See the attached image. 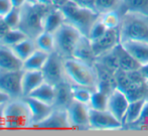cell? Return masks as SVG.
Wrapping results in <instances>:
<instances>
[{
  "label": "cell",
  "mask_w": 148,
  "mask_h": 136,
  "mask_svg": "<svg viewBox=\"0 0 148 136\" xmlns=\"http://www.w3.org/2000/svg\"><path fill=\"white\" fill-rule=\"evenodd\" d=\"M13 8L10 0H0V17H4Z\"/></svg>",
  "instance_id": "e575fe53"
},
{
  "label": "cell",
  "mask_w": 148,
  "mask_h": 136,
  "mask_svg": "<svg viewBox=\"0 0 148 136\" xmlns=\"http://www.w3.org/2000/svg\"><path fill=\"white\" fill-rule=\"evenodd\" d=\"M75 1L77 4L83 6V7L90 8V9L96 10L95 8V0H73Z\"/></svg>",
  "instance_id": "d590c367"
},
{
  "label": "cell",
  "mask_w": 148,
  "mask_h": 136,
  "mask_svg": "<svg viewBox=\"0 0 148 136\" xmlns=\"http://www.w3.org/2000/svg\"><path fill=\"white\" fill-rule=\"evenodd\" d=\"M83 36L84 34L78 28L64 22L55 32L56 52L64 58H72L77 45Z\"/></svg>",
  "instance_id": "8992f818"
},
{
  "label": "cell",
  "mask_w": 148,
  "mask_h": 136,
  "mask_svg": "<svg viewBox=\"0 0 148 136\" xmlns=\"http://www.w3.org/2000/svg\"><path fill=\"white\" fill-rule=\"evenodd\" d=\"M66 79L72 85L97 90L99 87V73L95 65L85 63L75 58H64Z\"/></svg>",
  "instance_id": "6da1fadb"
},
{
  "label": "cell",
  "mask_w": 148,
  "mask_h": 136,
  "mask_svg": "<svg viewBox=\"0 0 148 136\" xmlns=\"http://www.w3.org/2000/svg\"><path fill=\"white\" fill-rule=\"evenodd\" d=\"M107 30H108L107 27L103 24V22L101 21L100 16H99V18L96 20L95 23L92 25L87 37H88L91 41H97V39H99L101 36H103V35L107 32Z\"/></svg>",
  "instance_id": "836d02e7"
},
{
  "label": "cell",
  "mask_w": 148,
  "mask_h": 136,
  "mask_svg": "<svg viewBox=\"0 0 148 136\" xmlns=\"http://www.w3.org/2000/svg\"><path fill=\"white\" fill-rule=\"evenodd\" d=\"M25 102L27 103L28 107L30 110L31 114V120H32V127H34L36 124L45 120L47 116L51 113L53 110V106L49 105L47 103L39 101L37 99H34L32 97H23Z\"/></svg>",
  "instance_id": "5bb4252c"
},
{
  "label": "cell",
  "mask_w": 148,
  "mask_h": 136,
  "mask_svg": "<svg viewBox=\"0 0 148 136\" xmlns=\"http://www.w3.org/2000/svg\"><path fill=\"white\" fill-rule=\"evenodd\" d=\"M23 62L10 47L0 43V71H22Z\"/></svg>",
  "instance_id": "9a60e30c"
},
{
  "label": "cell",
  "mask_w": 148,
  "mask_h": 136,
  "mask_svg": "<svg viewBox=\"0 0 148 136\" xmlns=\"http://www.w3.org/2000/svg\"><path fill=\"white\" fill-rule=\"evenodd\" d=\"M72 58H78V60H83V62L88 63V64L91 65L96 64L97 58H96L95 53L93 51L92 43L86 35H84L81 38V41H79L76 49H75L74 54H73Z\"/></svg>",
  "instance_id": "ffe728a7"
},
{
  "label": "cell",
  "mask_w": 148,
  "mask_h": 136,
  "mask_svg": "<svg viewBox=\"0 0 148 136\" xmlns=\"http://www.w3.org/2000/svg\"><path fill=\"white\" fill-rule=\"evenodd\" d=\"M124 0H95V8L98 13L118 10L121 12Z\"/></svg>",
  "instance_id": "f546056e"
},
{
  "label": "cell",
  "mask_w": 148,
  "mask_h": 136,
  "mask_svg": "<svg viewBox=\"0 0 148 136\" xmlns=\"http://www.w3.org/2000/svg\"><path fill=\"white\" fill-rule=\"evenodd\" d=\"M28 96L34 98V99L39 100V101L43 102V103H47L49 105L53 106L55 97H56V86L51 85V84L45 81L34 91L31 92Z\"/></svg>",
  "instance_id": "7402d4cb"
},
{
  "label": "cell",
  "mask_w": 148,
  "mask_h": 136,
  "mask_svg": "<svg viewBox=\"0 0 148 136\" xmlns=\"http://www.w3.org/2000/svg\"><path fill=\"white\" fill-rule=\"evenodd\" d=\"M10 29V27L6 24V22L4 21L3 17H0V41H2L5 34L8 32V30Z\"/></svg>",
  "instance_id": "8d00e7d4"
},
{
  "label": "cell",
  "mask_w": 148,
  "mask_h": 136,
  "mask_svg": "<svg viewBox=\"0 0 148 136\" xmlns=\"http://www.w3.org/2000/svg\"><path fill=\"white\" fill-rule=\"evenodd\" d=\"M130 102L131 101L127 94L117 86L109 94L107 110L110 111L114 116L117 117L119 120L123 122Z\"/></svg>",
  "instance_id": "8fae6325"
},
{
  "label": "cell",
  "mask_w": 148,
  "mask_h": 136,
  "mask_svg": "<svg viewBox=\"0 0 148 136\" xmlns=\"http://www.w3.org/2000/svg\"><path fill=\"white\" fill-rule=\"evenodd\" d=\"M11 1V4L13 7L15 8H21L24 4L27 2V0H10Z\"/></svg>",
  "instance_id": "60d3db41"
},
{
  "label": "cell",
  "mask_w": 148,
  "mask_h": 136,
  "mask_svg": "<svg viewBox=\"0 0 148 136\" xmlns=\"http://www.w3.org/2000/svg\"><path fill=\"white\" fill-rule=\"evenodd\" d=\"M74 101L73 99V85L68 80L56 86V97L53 107L66 109L68 106Z\"/></svg>",
  "instance_id": "ac0fdd59"
},
{
  "label": "cell",
  "mask_w": 148,
  "mask_h": 136,
  "mask_svg": "<svg viewBox=\"0 0 148 136\" xmlns=\"http://www.w3.org/2000/svg\"><path fill=\"white\" fill-rule=\"evenodd\" d=\"M27 35L25 32L21 30L20 28H10L8 30V32L5 34V36L2 38V41H0V43L7 45V47H13L16 43H18L19 41H23L24 38H26Z\"/></svg>",
  "instance_id": "4dcf8cb0"
},
{
  "label": "cell",
  "mask_w": 148,
  "mask_h": 136,
  "mask_svg": "<svg viewBox=\"0 0 148 136\" xmlns=\"http://www.w3.org/2000/svg\"><path fill=\"white\" fill-rule=\"evenodd\" d=\"M100 19L107 29H119L122 20V14L118 10L100 13Z\"/></svg>",
  "instance_id": "83f0119b"
},
{
  "label": "cell",
  "mask_w": 148,
  "mask_h": 136,
  "mask_svg": "<svg viewBox=\"0 0 148 136\" xmlns=\"http://www.w3.org/2000/svg\"><path fill=\"white\" fill-rule=\"evenodd\" d=\"M4 106V105H3ZM3 106L0 107V129H4L3 125V116H2V110H3Z\"/></svg>",
  "instance_id": "7bdbcfd3"
},
{
  "label": "cell",
  "mask_w": 148,
  "mask_h": 136,
  "mask_svg": "<svg viewBox=\"0 0 148 136\" xmlns=\"http://www.w3.org/2000/svg\"><path fill=\"white\" fill-rule=\"evenodd\" d=\"M51 7L53 6L42 5L33 0H27V2L21 7V20L19 28L25 32L27 36L34 38L39 32L42 31L43 17Z\"/></svg>",
  "instance_id": "5b68a950"
},
{
  "label": "cell",
  "mask_w": 148,
  "mask_h": 136,
  "mask_svg": "<svg viewBox=\"0 0 148 136\" xmlns=\"http://www.w3.org/2000/svg\"><path fill=\"white\" fill-rule=\"evenodd\" d=\"M139 72H140L141 75H142L144 81L146 82V83H148V64L143 65V66H140V68H139Z\"/></svg>",
  "instance_id": "f35d334b"
},
{
  "label": "cell",
  "mask_w": 148,
  "mask_h": 136,
  "mask_svg": "<svg viewBox=\"0 0 148 136\" xmlns=\"http://www.w3.org/2000/svg\"><path fill=\"white\" fill-rule=\"evenodd\" d=\"M146 98H139V99L132 100L129 104V107L127 109L126 115L124 117V126L127 124H134V123L139 122L141 117V113H142L143 105L145 103Z\"/></svg>",
  "instance_id": "603a6c76"
},
{
  "label": "cell",
  "mask_w": 148,
  "mask_h": 136,
  "mask_svg": "<svg viewBox=\"0 0 148 136\" xmlns=\"http://www.w3.org/2000/svg\"><path fill=\"white\" fill-rule=\"evenodd\" d=\"M34 127L39 129H55V130H60V129H70V121H69L66 109L55 108L51 113L41 122L36 124Z\"/></svg>",
  "instance_id": "4fadbf2b"
},
{
  "label": "cell",
  "mask_w": 148,
  "mask_h": 136,
  "mask_svg": "<svg viewBox=\"0 0 148 136\" xmlns=\"http://www.w3.org/2000/svg\"><path fill=\"white\" fill-rule=\"evenodd\" d=\"M34 2L39 4H42V5H47V6H53V0H33Z\"/></svg>",
  "instance_id": "b9f144b4"
},
{
  "label": "cell",
  "mask_w": 148,
  "mask_h": 136,
  "mask_svg": "<svg viewBox=\"0 0 148 136\" xmlns=\"http://www.w3.org/2000/svg\"><path fill=\"white\" fill-rule=\"evenodd\" d=\"M115 53H116V56H117L119 69H120L121 72L131 73V72H134V71L139 70L140 65H139L138 63H137V60L122 47L121 43L118 47H116Z\"/></svg>",
  "instance_id": "44dd1931"
},
{
  "label": "cell",
  "mask_w": 148,
  "mask_h": 136,
  "mask_svg": "<svg viewBox=\"0 0 148 136\" xmlns=\"http://www.w3.org/2000/svg\"><path fill=\"white\" fill-rule=\"evenodd\" d=\"M22 71H0V91L11 99L22 98Z\"/></svg>",
  "instance_id": "9c48e42d"
},
{
  "label": "cell",
  "mask_w": 148,
  "mask_h": 136,
  "mask_svg": "<svg viewBox=\"0 0 148 136\" xmlns=\"http://www.w3.org/2000/svg\"><path fill=\"white\" fill-rule=\"evenodd\" d=\"M108 97H109V94L106 92L100 89L95 90L92 94L89 107L95 110H107Z\"/></svg>",
  "instance_id": "f1b7e54d"
},
{
  "label": "cell",
  "mask_w": 148,
  "mask_h": 136,
  "mask_svg": "<svg viewBox=\"0 0 148 136\" xmlns=\"http://www.w3.org/2000/svg\"><path fill=\"white\" fill-rule=\"evenodd\" d=\"M66 22L64 15L60 8L53 6L45 13L42 21V30L55 33Z\"/></svg>",
  "instance_id": "e0dca14e"
},
{
  "label": "cell",
  "mask_w": 148,
  "mask_h": 136,
  "mask_svg": "<svg viewBox=\"0 0 148 136\" xmlns=\"http://www.w3.org/2000/svg\"><path fill=\"white\" fill-rule=\"evenodd\" d=\"M66 113H68L71 128L80 129V130L90 129L89 105L80 103V102H77L74 100L66 108Z\"/></svg>",
  "instance_id": "30bf717a"
},
{
  "label": "cell",
  "mask_w": 148,
  "mask_h": 136,
  "mask_svg": "<svg viewBox=\"0 0 148 136\" xmlns=\"http://www.w3.org/2000/svg\"><path fill=\"white\" fill-rule=\"evenodd\" d=\"M97 60L114 51L121 43L119 29H108L107 32L95 41H91Z\"/></svg>",
  "instance_id": "7c38bea8"
},
{
  "label": "cell",
  "mask_w": 148,
  "mask_h": 136,
  "mask_svg": "<svg viewBox=\"0 0 148 136\" xmlns=\"http://www.w3.org/2000/svg\"><path fill=\"white\" fill-rule=\"evenodd\" d=\"M11 49H13L14 54L23 62L31 54H33L36 51V45L34 43V38L27 36L26 38H24L23 41H19L18 43H16L15 45L11 47Z\"/></svg>",
  "instance_id": "484cf974"
},
{
  "label": "cell",
  "mask_w": 148,
  "mask_h": 136,
  "mask_svg": "<svg viewBox=\"0 0 148 136\" xmlns=\"http://www.w3.org/2000/svg\"><path fill=\"white\" fill-rule=\"evenodd\" d=\"M89 124L91 130L116 131L124 127L122 121L108 110H95L90 108Z\"/></svg>",
  "instance_id": "52a82bcc"
},
{
  "label": "cell",
  "mask_w": 148,
  "mask_h": 136,
  "mask_svg": "<svg viewBox=\"0 0 148 136\" xmlns=\"http://www.w3.org/2000/svg\"><path fill=\"white\" fill-rule=\"evenodd\" d=\"M94 90L82 86L73 85V99L77 102L89 105Z\"/></svg>",
  "instance_id": "1f68e13d"
},
{
  "label": "cell",
  "mask_w": 148,
  "mask_h": 136,
  "mask_svg": "<svg viewBox=\"0 0 148 136\" xmlns=\"http://www.w3.org/2000/svg\"><path fill=\"white\" fill-rule=\"evenodd\" d=\"M3 19L10 28H19L21 20V8L13 7L4 16Z\"/></svg>",
  "instance_id": "d6a6232c"
},
{
  "label": "cell",
  "mask_w": 148,
  "mask_h": 136,
  "mask_svg": "<svg viewBox=\"0 0 148 136\" xmlns=\"http://www.w3.org/2000/svg\"><path fill=\"white\" fill-rule=\"evenodd\" d=\"M41 73L45 81L53 86L59 85L60 83L66 80L64 69V58L57 52L51 54L41 70Z\"/></svg>",
  "instance_id": "ba28073f"
},
{
  "label": "cell",
  "mask_w": 148,
  "mask_h": 136,
  "mask_svg": "<svg viewBox=\"0 0 148 136\" xmlns=\"http://www.w3.org/2000/svg\"><path fill=\"white\" fill-rule=\"evenodd\" d=\"M51 54H47L36 49L33 54H31L25 60H23V71H41L47 63V58Z\"/></svg>",
  "instance_id": "cb8c5ba5"
},
{
  "label": "cell",
  "mask_w": 148,
  "mask_h": 136,
  "mask_svg": "<svg viewBox=\"0 0 148 136\" xmlns=\"http://www.w3.org/2000/svg\"><path fill=\"white\" fill-rule=\"evenodd\" d=\"M124 12H134L148 15V0H124L121 14Z\"/></svg>",
  "instance_id": "4316f807"
},
{
  "label": "cell",
  "mask_w": 148,
  "mask_h": 136,
  "mask_svg": "<svg viewBox=\"0 0 148 136\" xmlns=\"http://www.w3.org/2000/svg\"><path fill=\"white\" fill-rule=\"evenodd\" d=\"M10 99H11V98H10L9 96L6 95L5 93H3V92L0 91V107H2V106H3L6 102L9 101Z\"/></svg>",
  "instance_id": "ab89813d"
},
{
  "label": "cell",
  "mask_w": 148,
  "mask_h": 136,
  "mask_svg": "<svg viewBox=\"0 0 148 136\" xmlns=\"http://www.w3.org/2000/svg\"><path fill=\"white\" fill-rule=\"evenodd\" d=\"M45 82V78L41 71H23L22 70L21 88L22 96L26 97L34 91L39 85Z\"/></svg>",
  "instance_id": "d6986e66"
},
{
  "label": "cell",
  "mask_w": 148,
  "mask_h": 136,
  "mask_svg": "<svg viewBox=\"0 0 148 136\" xmlns=\"http://www.w3.org/2000/svg\"><path fill=\"white\" fill-rule=\"evenodd\" d=\"M36 49L47 54H53L56 52V37L55 33L41 31L34 37Z\"/></svg>",
  "instance_id": "d4e9b609"
},
{
  "label": "cell",
  "mask_w": 148,
  "mask_h": 136,
  "mask_svg": "<svg viewBox=\"0 0 148 136\" xmlns=\"http://www.w3.org/2000/svg\"><path fill=\"white\" fill-rule=\"evenodd\" d=\"M121 45L140 66L148 64V41H122Z\"/></svg>",
  "instance_id": "2e32d148"
},
{
  "label": "cell",
  "mask_w": 148,
  "mask_h": 136,
  "mask_svg": "<svg viewBox=\"0 0 148 136\" xmlns=\"http://www.w3.org/2000/svg\"><path fill=\"white\" fill-rule=\"evenodd\" d=\"M4 129L17 130L32 127L30 110L24 98L10 99L2 110Z\"/></svg>",
  "instance_id": "7a4b0ae2"
},
{
  "label": "cell",
  "mask_w": 148,
  "mask_h": 136,
  "mask_svg": "<svg viewBox=\"0 0 148 136\" xmlns=\"http://www.w3.org/2000/svg\"><path fill=\"white\" fill-rule=\"evenodd\" d=\"M139 122H144V123L148 122V98H146L144 105H143L142 113H141V117Z\"/></svg>",
  "instance_id": "74e56055"
},
{
  "label": "cell",
  "mask_w": 148,
  "mask_h": 136,
  "mask_svg": "<svg viewBox=\"0 0 148 136\" xmlns=\"http://www.w3.org/2000/svg\"><path fill=\"white\" fill-rule=\"evenodd\" d=\"M119 33L121 43L127 41H148V15L134 12L122 13Z\"/></svg>",
  "instance_id": "277c9868"
},
{
  "label": "cell",
  "mask_w": 148,
  "mask_h": 136,
  "mask_svg": "<svg viewBox=\"0 0 148 136\" xmlns=\"http://www.w3.org/2000/svg\"><path fill=\"white\" fill-rule=\"evenodd\" d=\"M60 8L64 13L66 22L74 25L86 36L100 16V13L96 10L83 7L73 0H68Z\"/></svg>",
  "instance_id": "3957f363"
}]
</instances>
